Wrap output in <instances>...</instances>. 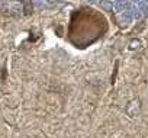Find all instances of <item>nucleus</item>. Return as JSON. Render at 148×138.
Returning <instances> with one entry per match:
<instances>
[{
  "instance_id": "f257e3e1",
  "label": "nucleus",
  "mask_w": 148,
  "mask_h": 138,
  "mask_svg": "<svg viewBox=\"0 0 148 138\" xmlns=\"http://www.w3.org/2000/svg\"><path fill=\"white\" fill-rule=\"evenodd\" d=\"M139 108H141V105H139V100H138V99H135V100H131V102L126 105V109H125V112L128 113V116L134 118V116H136V113L139 112Z\"/></svg>"
},
{
  "instance_id": "f03ea898",
  "label": "nucleus",
  "mask_w": 148,
  "mask_h": 138,
  "mask_svg": "<svg viewBox=\"0 0 148 138\" xmlns=\"http://www.w3.org/2000/svg\"><path fill=\"white\" fill-rule=\"evenodd\" d=\"M129 3H128V0H115L113 2V9L115 12L121 13V12H125V10H129Z\"/></svg>"
},
{
  "instance_id": "7ed1b4c3",
  "label": "nucleus",
  "mask_w": 148,
  "mask_h": 138,
  "mask_svg": "<svg viewBox=\"0 0 148 138\" xmlns=\"http://www.w3.org/2000/svg\"><path fill=\"white\" fill-rule=\"evenodd\" d=\"M129 12H131V16H132V19H134V21H141V19H142V16H144V15H142V12L139 10V8H136V6H134V5L129 8Z\"/></svg>"
},
{
  "instance_id": "20e7f679",
  "label": "nucleus",
  "mask_w": 148,
  "mask_h": 138,
  "mask_svg": "<svg viewBox=\"0 0 148 138\" xmlns=\"http://www.w3.org/2000/svg\"><path fill=\"white\" fill-rule=\"evenodd\" d=\"M119 21H121L123 25H129L134 19H132V16H131V12H129V10H125V12H121Z\"/></svg>"
},
{
  "instance_id": "39448f33",
  "label": "nucleus",
  "mask_w": 148,
  "mask_h": 138,
  "mask_svg": "<svg viewBox=\"0 0 148 138\" xmlns=\"http://www.w3.org/2000/svg\"><path fill=\"white\" fill-rule=\"evenodd\" d=\"M136 8H139V10L142 12V15H147L148 13V3H147V0H144V2L139 6H136Z\"/></svg>"
},
{
  "instance_id": "423d86ee",
  "label": "nucleus",
  "mask_w": 148,
  "mask_h": 138,
  "mask_svg": "<svg viewBox=\"0 0 148 138\" xmlns=\"http://www.w3.org/2000/svg\"><path fill=\"white\" fill-rule=\"evenodd\" d=\"M129 48H131V49H139V48H141V42H139V41H132V42L129 44Z\"/></svg>"
},
{
  "instance_id": "0eeeda50",
  "label": "nucleus",
  "mask_w": 148,
  "mask_h": 138,
  "mask_svg": "<svg viewBox=\"0 0 148 138\" xmlns=\"http://www.w3.org/2000/svg\"><path fill=\"white\" fill-rule=\"evenodd\" d=\"M128 2H131V5H134V6H139L144 0H128Z\"/></svg>"
},
{
  "instance_id": "6e6552de",
  "label": "nucleus",
  "mask_w": 148,
  "mask_h": 138,
  "mask_svg": "<svg viewBox=\"0 0 148 138\" xmlns=\"http://www.w3.org/2000/svg\"><path fill=\"white\" fill-rule=\"evenodd\" d=\"M60 2V0H45V5H48V6H52V5H57Z\"/></svg>"
},
{
  "instance_id": "1a4fd4ad",
  "label": "nucleus",
  "mask_w": 148,
  "mask_h": 138,
  "mask_svg": "<svg viewBox=\"0 0 148 138\" xmlns=\"http://www.w3.org/2000/svg\"><path fill=\"white\" fill-rule=\"evenodd\" d=\"M87 3H90V5H95V3H97V0H86Z\"/></svg>"
}]
</instances>
